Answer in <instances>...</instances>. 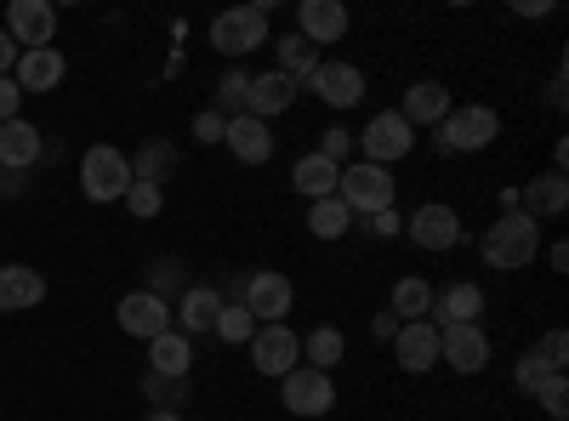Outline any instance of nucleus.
<instances>
[{
    "label": "nucleus",
    "mask_w": 569,
    "mask_h": 421,
    "mask_svg": "<svg viewBox=\"0 0 569 421\" xmlns=\"http://www.w3.org/2000/svg\"><path fill=\"white\" fill-rule=\"evenodd\" d=\"M485 262L501 268V273H518V268H530L541 257V222L525 217V211H501L490 228H485V240H479Z\"/></svg>",
    "instance_id": "1"
},
{
    "label": "nucleus",
    "mask_w": 569,
    "mask_h": 421,
    "mask_svg": "<svg viewBox=\"0 0 569 421\" xmlns=\"http://www.w3.org/2000/svg\"><path fill=\"white\" fill-rule=\"evenodd\" d=\"M126 189H131V154L114 143H91L80 160V194L91 206H109V200H126Z\"/></svg>",
    "instance_id": "2"
},
{
    "label": "nucleus",
    "mask_w": 569,
    "mask_h": 421,
    "mask_svg": "<svg viewBox=\"0 0 569 421\" xmlns=\"http://www.w3.org/2000/svg\"><path fill=\"white\" fill-rule=\"evenodd\" d=\"M433 131H439L445 154H479V149H490L501 137V114L490 103H467V109H450Z\"/></svg>",
    "instance_id": "3"
},
{
    "label": "nucleus",
    "mask_w": 569,
    "mask_h": 421,
    "mask_svg": "<svg viewBox=\"0 0 569 421\" xmlns=\"http://www.w3.org/2000/svg\"><path fill=\"white\" fill-rule=\"evenodd\" d=\"M337 200H342L353 217H376V211H393L399 182H393V171L359 160V166H342V177H337Z\"/></svg>",
    "instance_id": "4"
},
{
    "label": "nucleus",
    "mask_w": 569,
    "mask_h": 421,
    "mask_svg": "<svg viewBox=\"0 0 569 421\" xmlns=\"http://www.w3.org/2000/svg\"><path fill=\"white\" fill-rule=\"evenodd\" d=\"M211 46H217V52H228V58H251V52H262V46H273L268 7H228V12H217Z\"/></svg>",
    "instance_id": "5"
},
{
    "label": "nucleus",
    "mask_w": 569,
    "mask_h": 421,
    "mask_svg": "<svg viewBox=\"0 0 569 421\" xmlns=\"http://www.w3.org/2000/svg\"><path fill=\"white\" fill-rule=\"evenodd\" d=\"M359 149H365V166H393L416 149V126L399 114V109H382V114H370V126L359 131Z\"/></svg>",
    "instance_id": "6"
},
{
    "label": "nucleus",
    "mask_w": 569,
    "mask_h": 421,
    "mask_svg": "<svg viewBox=\"0 0 569 421\" xmlns=\"http://www.w3.org/2000/svg\"><path fill=\"white\" fill-rule=\"evenodd\" d=\"M279 399H284V410H291V415H308V421H319V415H330V410H337V382H330V370L297 364L291 377H279Z\"/></svg>",
    "instance_id": "7"
},
{
    "label": "nucleus",
    "mask_w": 569,
    "mask_h": 421,
    "mask_svg": "<svg viewBox=\"0 0 569 421\" xmlns=\"http://www.w3.org/2000/svg\"><path fill=\"white\" fill-rule=\"evenodd\" d=\"M439 364H450L456 377H479L490 364V331L485 324H439Z\"/></svg>",
    "instance_id": "8"
},
{
    "label": "nucleus",
    "mask_w": 569,
    "mask_h": 421,
    "mask_svg": "<svg viewBox=\"0 0 569 421\" xmlns=\"http://www.w3.org/2000/svg\"><path fill=\"white\" fill-rule=\"evenodd\" d=\"M291 302H297L291 279H284V273H273V268L251 273L246 285H240V308H246V313H251L257 324H284V313H291Z\"/></svg>",
    "instance_id": "9"
},
{
    "label": "nucleus",
    "mask_w": 569,
    "mask_h": 421,
    "mask_svg": "<svg viewBox=\"0 0 569 421\" xmlns=\"http://www.w3.org/2000/svg\"><path fill=\"white\" fill-rule=\"evenodd\" d=\"M251 364L262 370V377H291V370L302 364V337L291 331V324H257L251 337Z\"/></svg>",
    "instance_id": "10"
},
{
    "label": "nucleus",
    "mask_w": 569,
    "mask_h": 421,
    "mask_svg": "<svg viewBox=\"0 0 569 421\" xmlns=\"http://www.w3.org/2000/svg\"><path fill=\"white\" fill-rule=\"evenodd\" d=\"M0 29L18 40V52H40V46H52V34H58V7L52 0H12Z\"/></svg>",
    "instance_id": "11"
},
{
    "label": "nucleus",
    "mask_w": 569,
    "mask_h": 421,
    "mask_svg": "<svg viewBox=\"0 0 569 421\" xmlns=\"http://www.w3.org/2000/svg\"><path fill=\"white\" fill-rule=\"evenodd\" d=\"M308 91L319 103H330V109H353V103H365V74L353 63H342V58H325L308 74Z\"/></svg>",
    "instance_id": "12"
},
{
    "label": "nucleus",
    "mask_w": 569,
    "mask_h": 421,
    "mask_svg": "<svg viewBox=\"0 0 569 421\" xmlns=\"http://www.w3.org/2000/svg\"><path fill=\"white\" fill-rule=\"evenodd\" d=\"M114 319H120V331L137 337V342H154L160 331H171V308L154 291H126L114 302Z\"/></svg>",
    "instance_id": "13"
},
{
    "label": "nucleus",
    "mask_w": 569,
    "mask_h": 421,
    "mask_svg": "<svg viewBox=\"0 0 569 421\" xmlns=\"http://www.w3.org/2000/svg\"><path fill=\"white\" fill-rule=\"evenodd\" d=\"M393 359L399 370H410V377H427V370L439 364V324L433 319H410L393 331Z\"/></svg>",
    "instance_id": "14"
},
{
    "label": "nucleus",
    "mask_w": 569,
    "mask_h": 421,
    "mask_svg": "<svg viewBox=\"0 0 569 421\" xmlns=\"http://www.w3.org/2000/svg\"><path fill=\"white\" fill-rule=\"evenodd\" d=\"M405 233H410L421 251H456V245H461V217L433 200V206H416V211H410Z\"/></svg>",
    "instance_id": "15"
},
{
    "label": "nucleus",
    "mask_w": 569,
    "mask_h": 421,
    "mask_svg": "<svg viewBox=\"0 0 569 421\" xmlns=\"http://www.w3.org/2000/svg\"><path fill=\"white\" fill-rule=\"evenodd\" d=\"M222 143H228V154L240 160V166H268V160H273V149H279V137H273V126H268V120L240 114V120H228Z\"/></svg>",
    "instance_id": "16"
},
{
    "label": "nucleus",
    "mask_w": 569,
    "mask_h": 421,
    "mask_svg": "<svg viewBox=\"0 0 569 421\" xmlns=\"http://www.w3.org/2000/svg\"><path fill=\"white\" fill-rule=\"evenodd\" d=\"M297 34L313 46H337L348 34V7L342 0H297Z\"/></svg>",
    "instance_id": "17"
},
{
    "label": "nucleus",
    "mask_w": 569,
    "mask_h": 421,
    "mask_svg": "<svg viewBox=\"0 0 569 421\" xmlns=\"http://www.w3.org/2000/svg\"><path fill=\"white\" fill-rule=\"evenodd\" d=\"M46 302V273H34L29 262H7L0 268V313H23Z\"/></svg>",
    "instance_id": "18"
},
{
    "label": "nucleus",
    "mask_w": 569,
    "mask_h": 421,
    "mask_svg": "<svg viewBox=\"0 0 569 421\" xmlns=\"http://www.w3.org/2000/svg\"><path fill=\"white\" fill-rule=\"evenodd\" d=\"M427 319H445V324H479L485 319V291L472 285V279H461V285H445V291H433V313Z\"/></svg>",
    "instance_id": "19"
},
{
    "label": "nucleus",
    "mask_w": 569,
    "mask_h": 421,
    "mask_svg": "<svg viewBox=\"0 0 569 421\" xmlns=\"http://www.w3.org/2000/svg\"><path fill=\"white\" fill-rule=\"evenodd\" d=\"M297 103V80H284L279 69H268V74H251V98H246V114L251 120H273V114H284Z\"/></svg>",
    "instance_id": "20"
},
{
    "label": "nucleus",
    "mask_w": 569,
    "mask_h": 421,
    "mask_svg": "<svg viewBox=\"0 0 569 421\" xmlns=\"http://www.w3.org/2000/svg\"><path fill=\"white\" fill-rule=\"evenodd\" d=\"M63 74H69V63H63L58 46H40V52H23V58H18V69H12V80H18L23 98H29V91H52Z\"/></svg>",
    "instance_id": "21"
},
{
    "label": "nucleus",
    "mask_w": 569,
    "mask_h": 421,
    "mask_svg": "<svg viewBox=\"0 0 569 421\" xmlns=\"http://www.w3.org/2000/svg\"><path fill=\"white\" fill-rule=\"evenodd\" d=\"M40 131L29 126V120H7L0 126V171H29L34 160H40Z\"/></svg>",
    "instance_id": "22"
},
{
    "label": "nucleus",
    "mask_w": 569,
    "mask_h": 421,
    "mask_svg": "<svg viewBox=\"0 0 569 421\" xmlns=\"http://www.w3.org/2000/svg\"><path fill=\"white\" fill-rule=\"evenodd\" d=\"M337 177H342V166H330L325 154H302V160L291 166V189L313 206V200H330V194H337Z\"/></svg>",
    "instance_id": "23"
},
{
    "label": "nucleus",
    "mask_w": 569,
    "mask_h": 421,
    "mask_svg": "<svg viewBox=\"0 0 569 421\" xmlns=\"http://www.w3.org/2000/svg\"><path fill=\"white\" fill-rule=\"evenodd\" d=\"M149 364H154V377H188L194 370V337H182V331H160L149 342Z\"/></svg>",
    "instance_id": "24"
},
{
    "label": "nucleus",
    "mask_w": 569,
    "mask_h": 421,
    "mask_svg": "<svg viewBox=\"0 0 569 421\" xmlns=\"http://www.w3.org/2000/svg\"><path fill=\"white\" fill-rule=\"evenodd\" d=\"M450 109H456V103H450V91H445L439 80H416V86L405 91V109H399V114H405L410 126H439Z\"/></svg>",
    "instance_id": "25"
},
{
    "label": "nucleus",
    "mask_w": 569,
    "mask_h": 421,
    "mask_svg": "<svg viewBox=\"0 0 569 421\" xmlns=\"http://www.w3.org/2000/svg\"><path fill=\"white\" fill-rule=\"evenodd\" d=\"M563 206H569V177H558V171H547V177H536L525 194H518V211L525 217H563Z\"/></svg>",
    "instance_id": "26"
},
{
    "label": "nucleus",
    "mask_w": 569,
    "mask_h": 421,
    "mask_svg": "<svg viewBox=\"0 0 569 421\" xmlns=\"http://www.w3.org/2000/svg\"><path fill=\"white\" fill-rule=\"evenodd\" d=\"M217 313H222V297L211 285H188L182 302H177V319H182V337H200V331H217Z\"/></svg>",
    "instance_id": "27"
},
{
    "label": "nucleus",
    "mask_w": 569,
    "mask_h": 421,
    "mask_svg": "<svg viewBox=\"0 0 569 421\" xmlns=\"http://www.w3.org/2000/svg\"><path fill=\"white\" fill-rule=\"evenodd\" d=\"M273 58H279V74H284V80H297V86H308V74L325 63V58H319V46L302 40L297 29L284 34V40H273Z\"/></svg>",
    "instance_id": "28"
},
{
    "label": "nucleus",
    "mask_w": 569,
    "mask_h": 421,
    "mask_svg": "<svg viewBox=\"0 0 569 421\" xmlns=\"http://www.w3.org/2000/svg\"><path fill=\"white\" fill-rule=\"evenodd\" d=\"M171 171H177V149L166 143V137H154V143H142L131 154V182H154V189H166Z\"/></svg>",
    "instance_id": "29"
},
{
    "label": "nucleus",
    "mask_w": 569,
    "mask_h": 421,
    "mask_svg": "<svg viewBox=\"0 0 569 421\" xmlns=\"http://www.w3.org/2000/svg\"><path fill=\"white\" fill-rule=\"evenodd\" d=\"M388 313L393 319H427V313H433V285H427V279L421 273H405L399 279V285H393V297H388Z\"/></svg>",
    "instance_id": "30"
},
{
    "label": "nucleus",
    "mask_w": 569,
    "mask_h": 421,
    "mask_svg": "<svg viewBox=\"0 0 569 421\" xmlns=\"http://www.w3.org/2000/svg\"><path fill=\"white\" fill-rule=\"evenodd\" d=\"M308 228H313V240H342V233L353 228V211L330 194V200H313L308 206Z\"/></svg>",
    "instance_id": "31"
},
{
    "label": "nucleus",
    "mask_w": 569,
    "mask_h": 421,
    "mask_svg": "<svg viewBox=\"0 0 569 421\" xmlns=\"http://www.w3.org/2000/svg\"><path fill=\"white\" fill-rule=\"evenodd\" d=\"M246 98H251V74H246V69H228V74L217 80V103H211V109H217L222 120H240V114H246Z\"/></svg>",
    "instance_id": "32"
},
{
    "label": "nucleus",
    "mask_w": 569,
    "mask_h": 421,
    "mask_svg": "<svg viewBox=\"0 0 569 421\" xmlns=\"http://www.w3.org/2000/svg\"><path fill=\"white\" fill-rule=\"evenodd\" d=\"M217 337H222L228 348H251V337H257V319H251L240 302H222V313H217Z\"/></svg>",
    "instance_id": "33"
},
{
    "label": "nucleus",
    "mask_w": 569,
    "mask_h": 421,
    "mask_svg": "<svg viewBox=\"0 0 569 421\" xmlns=\"http://www.w3.org/2000/svg\"><path fill=\"white\" fill-rule=\"evenodd\" d=\"M342 348H348V342H342L337 324H319V331L308 337V348H302V353H308V364H313V370H330V364H342Z\"/></svg>",
    "instance_id": "34"
},
{
    "label": "nucleus",
    "mask_w": 569,
    "mask_h": 421,
    "mask_svg": "<svg viewBox=\"0 0 569 421\" xmlns=\"http://www.w3.org/2000/svg\"><path fill=\"white\" fill-rule=\"evenodd\" d=\"M530 399H536L552 421H563V415H569V377H563V370H552V377H541V382H536V393H530Z\"/></svg>",
    "instance_id": "35"
},
{
    "label": "nucleus",
    "mask_w": 569,
    "mask_h": 421,
    "mask_svg": "<svg viewBox=\"0 0 569 421\" xmlns=\"http://www.w3.org/2000/svg\"><path fill=\"white\" fill-rule=\"evenodd\" d=\"M313 154H325L330 166H353V131H348V126H325Z\"/></svg>",
    "instance_id": "36"
},
{
    "label": "nucleus",
    "mask_w": 569,
    "mask_h": 421,
    "mask_svg": "<svg viewBox=\"0 0 569 421\" xmlns=\"http://www.w3.org/2000/svg\"><path fill=\"white\" fill-rule=\"evenodd\" d=\"M160 206H166V189H154V182H131L126 189V211L131 217H160Z\"/></svg>",
    "instance_id": "37"
},
{
    "label": "nucleus",
    "mask_w": 569,
    "mask_h": 421,
    "mask_svg": "<svg viewBox=\"0 0 569 421\" xmlns=\"http://www.w3.org/2000/svg\"><path fill=\"white\" fill-rule=\"evenodd\" d=\"M530 353L541 359V370L552 377V370H563V364H569V337H563V331H547V337H541Z\"/></svg>",
    "instance_id": "38"
},
{
    "label": "nucleus",
    "mask_w": 569,
    "mask_h": 421,
    "mask_svg": "<svg viewBox=\"0 0 569 421\" xmlns=\"http://www.w3.org/2000/svg\"><path fill=\"white\" fill-rule=\"evenodd\" d=\"M182 393H188V377H177V382H171V377H149V399H154V410H171Z\"/></svg>",
    "instance_id": "39"
},
{
    "label": "nucleus",
    "mask_w": 569,
    "mask_h": 421,
    "mask_svg": "<svg viewBox=\"0 0 569 421\" xmlns=\"http://www.w3.org/2000/svg\"><path fill=\"white\" fill-rule=\"evenodd\" d=\"M149 291H154L160 302H166V291H182V268H177V262H160V268L149 273Z\"/></svg>",
    "instance_id": "40"
},
{
    "label": "nucleus",
    "mask_w": 569,
    "mask_h": 421,
    "mask_svg": "<svg viewBox=\"0 0 569 421\" xmlns=\"http://www.w3.org/2000/svg\"><path fill=\"white\" fill-rule=\"evenodd\" d=\"M222 131H228V120L217 109H200L194 114V137H200V143H222Z\"/></svg>",
    "instance_id": "41"
},
{
    "label": "nucleus",
    "mask_w": 569,
    "mask_h": 421,
    "mask_svg": "<svg viewBox=\"0 0 569 421\" xmlns=\"http://www.w3.org/2000/svg\"><path fill=\"white\" fill-rule=\"evenodd\" d=\"M18 109H23V91H18V80H12V74H0V126L18 120Z\"/></svg>",
    "instance_id": "42"
},
{
    "label": "nucleus",
    "mask_w": 569,
    "mask_h": 421,
    "mask_svg": "<svg viewBox=\"0 0 569 421\" xmlns=\"http://www.w3.org/2000/svg\"><path fill=\"white\" fill-rule=\"evenodd\" d=\"M547 377V370H541V359L536 353H525V359H518V370H512V382H518V393H536V382Z\"/></svg>",
    "instance_id": "43"
},
{
    "label": "nucleus",
    "mask_w": 569,
    "mask_h": 421,
    "mask_svg": "<svg viewBox=\"0 0 569 421\" xmlns=\"http://www.w3.org/2000/svg\"><path fill=\"white\" fill-rule=\"evenodd\" d=\"M405 222H399V211H376L370 217V233H376V240H388V233H399Z\"/></svg>",
    "instance_id": "44"
},
{
    "label": "nucleus",
    "mask_w": 569,
    "mask_h": 421,
    "mask_svg": "<svg viewBox=\"0 0 569 421\" xmlns=\"http://www.w3.org/2000/svg\"><path fill=\"white\" fill-rule=\"evenodd\" d=\"M18 58H23V52H18V40H12L7 29H0V74H12V69H18Z\"/></svg>",
    "instance_id": "45"
},
{
    "label": "nucleus",
    "mask_w": 569,
    "mask_h": 421,
    "mask_svg": "<svg viewBox=\"0 0 569 421\" xmlns=\"http://www.w3.org/2000/svg\"><path fill=\"white\" fill-rule=\"evenodd\" d=\"M547 268H552V273H569V245H563V240L547 251Z\"/></svg>",
    "instance_id": "46"
},
{
    "label": "nucleus",
    "mask_w": 569,
    "mask_h": 421,
    "mask_svg": "<svg viewBox=\"0 0 569 421\" xmlns=\"http://www.w3.org/2000/svg\"><path fill=\"white\" fill-rule=\"evenodd\" d=\"M393 331H399V319H393V313H376V337L393 342Z\"/></svg>",
    "instance_id": "47"
},
{
    "label": "nucleus",
    "mask_w": 569,
    "mask_h": 421,
    "mask_svg": "<svg viewBox=\"0 0 569 421\" xmlns=\"http://www.w3.org/2000/svg\"><path fill=\"white\" fill-rule=\"evenodd\" d=\"M552 12V0H525V7H518V18H547Z\"/></svg>",
    "instance_id": "48"
},
{
    "label": "nucleus",
    "mask_w": 569,
    "mask_h": 421,
    "mask_svg": "<svg viewBox=\"0 0 569 421\" xmlns=\"http://www.w3.org/2000/svg\"><path fill=\"white\" fill-rule=\"evenodd\" d=\"M149 421H182L177 410H149Z\"/></svg>",
    "instance_id": "49"
}]
</instances>
